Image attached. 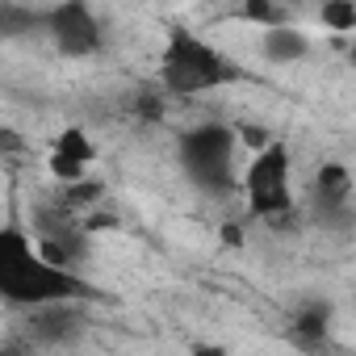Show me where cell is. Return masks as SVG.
I'll return each mask as SVG.
<instances>
[{
  "mask_svg": "<svg viewBox=\"0 0 356 356\" xmlns=\"http://www.w3.org/2000/svg\"><path fill=\"white\" fill-rule=\"evenodd\" d=\"M92 285L80 273H63L42 260L34 235L22 227H0V302L34 310L47 302H84Z\"/></svg>",
  "mask_w": 356,
  "mask_h": 356,
  "instance_id": "obj_1",
  "label": "cell"
},
{
  "mask_svg": "<svg viewBox=\"0 0 356 356\" xmlns=\"http://www.w3.org/2000/svg\"><path fill=\"white\" fill-rule=\"evenodd\" d=\"M0 147H5V151H22L26 143H22V138H13V130H0Z\"/></svg>",
  "mask_w": 356,
  "mask_h": 356,
  "instance_id": "obj_18",
  "label": "cell"
},
{
  "mask_svg": "<svg viewBox=\"0 0 356 356\" xmlns=\"http://www.w3.org/2000/svg\"><path fill=\"white\" fill-rule=\"evenodd\" d=\"M181 168L189 176V185L202 189L206 197H231L235 193V130L222 122H206L181 134L176 143Z\"/></svg>",
  "mask_w": 356,
  "mask_h": 356,
  "instance_id": "obj_3",
  "label": "cell"
},
{
  "mask_svg": "<svg viewBox=\"0 0 356 356\" xmlns=\"http://www.w3.org/2000/svg\"><path fill=\"white\" fill-rule=\"evenodd\" d=\"M134 109H138V118L155 122V118L163 113V101H159V92H151V88H147V92H138V105H134Z\"/></svg>",
  "mask_w": 356,
  "mask_h": 356,
  "instance_id": "obj_15",
  "label": "cell"
},
{
  "mask_svg": "<svg viewBox=\"0 0 356 356\" xmlns=\"http://www.w3.org/2000/svg\"><path fill=\"white\" fill-rule=\"evenodd\" d=\"M189 356H235L231 348H222V343H193L189 348Z\"/></svg>",
  "mask_w": 356,
  "mask_h": 356,
  "instance_id": "obj_17",
  "label": "cell"
},
{
  "mask_svg": "<svg viewBox=\"0 0 356 356\" xmlns=\"http://www.w3.org/2000/svg\"><path fill=\"white\" fill-rule=\"evenodd\" d=\"M243 72L231 55L214 51L206 38L189 34V30H172L168 47L159 55V84L168 97H197V92H214L222 84H235Z\"/></svg>",
  "mask_w": 356,
  "mask_h": 356,
  "instance_id": "obj_2",
  "label": "cell"
},
{
  "mask_svg": "<svg viewBox=\"0 0 356 356\" xmlns=\"http://www.w3.org/2000/svg\"><path fill=\"white\" fill-rule=\"evenodd\" d=\"M293 331H298V339H306V343L327 339V331H331V306H327V302H306V306H298V310H293Z\"/></svg>",
  "mask_w": 356,
  "mask_h": 356,
  "instance_id": "obj_11",
  "label": "cell"
},
{
  "mask_svg": "<svg viewBox=\"0 0 356 356\" xmlns=\"http://www.w3.org/2000/svg\"><path fill=\"white\" fill-rule=\"evenodd\" d=\"M318 17H323V26L335 30V34H352V30H356V5H352V0H327Z\"/></svg>",
  "mask_w": 356,
  "mask_h": 356,
  "instance_id": "obj_14",
  "label": "cell"
},
{
  "mask_svg": "<svg viewBox=\"0 0 356 356\" xmlns=\"http://www.w3.org/2000/svg\"><path fill=\"white\" fill-rule=\"evenodd\" d=\"M84 331V306L80 302H47L26 310V339L42 348H63L76 343Z\"/></svg>",
  "mask_w": 356,
  "mask_h": 356,
  "instance_id": "obj_8",
  "label": "cell"
},
{
  "mask_svg": "<svg viewBox=\"0 0 356 356\" xmlns=\"http://www.w3.org/2000/svg\"><path fill=\"white\" fill-rule=\"evenodd\" d=\"M42 26V9H26V5H0V38H17Z\"/></svg>",
  "mask_w": 356,
  "mask_h": 356,
  "instance_id": "obj_12",
  "label": "cell"
},
{
  "mask_svg": "<svg viewBox=\"0 0 356 356\" xmlns=\"http://www.w3.org/2000/svg\"><path fill=\"white\" fill-rule=\"evenodd\" d=\"M92 143H88V134L80 130V126H72V130H63L59 138H55V147H51V172L59 176L63 185H76V181H84L88 176V163H92Z\"/></svg>",
  "mask_w": 356,
  "mask_h": 356,
  "instance_id": "obj_9",
  "label": "cell"
},
{
  "mask_svg": "<svg viewBox=\"0 0 356 356\" xmlns=\"http://www.w3.org/2000/svg\"><path fill=\"white\" fill-rule=\"evenodd\" d=\"M243 197L248 210L273 227L293 222V185H289V147L285 143H268L252 155L248 172H243Z\"/></svg>",
  "mask_w": 356,
  "mask_h": 356,
  "instance_id": "obj_4",
  "label": "cell"
},
{
  "mask_svg": "<svg viewBox=\"0 0 356 356\" xmlns=\"http://www.w3.org/2000/svg\"><path fill=\"white\" fill-rule=\"evenodd\" d=\"M260 51H264V59H268V63H298V59H306V55H310V38L289 22V26L264 30Z\"/></svg>",
  "mask_w": 356,
  "mask_h": 356,
  "instance_id": "obj_10",
  "label": "cell"
},
{
  "mask_svg": "<svg viewBox=\"0 0 356 356\" xmlns=\"http://www.w3.org/2000/svg\"><path fill=\"white\" fill-rule=\"evenodd\" d=\"M314 222L327 235H348L356 227V202H352V172L339 159H327L314 172V193H310Z\"/></svg>",
  "mask_w": 356,
  "mask_h": 356,
  "instance_id": "obj_6",
  "label": "cell"
},
{
  "mask_svg": "<svg viewBox=\"0 0 356 356\" xmlns=\"http://www.w3.org/2000/svg\"><path fill=\"white\" fill-rule=\"evenodd\" d=\"M34 235H38L34 248L42 252V260L63 268V273H76L88 256V231H84V222L72 218V210L63 202L34 210Z\"/></svg>",
  "mask_w": 356,
  "mask_h": 356,
  "instance_id": "obj_5",
  "label": "cell"
},
{
  "mask_svg": "<svg viewBox=\"0 0 356 356\" xmlns=\"http://www.w3.org/2000/svg\"><path fill=\"white\" fill-rule=\"evenodd\" d=\"M42 30L51 34L55 51L67 55V59H88L105 47V30H101V17L80 5V0H67V5H55V9H42Z\"/></svg>",
  "mask_w": 356,
  "mask_h": 356,
  "instance_id": "obj_7",
  "label": "cell"
},
{
  "mask_svg": "<svg viewBox=\"0 0 356 356\" xmlns=\"http://www.w3.org/2000/svg\"><path fill=\"white\" fill-rule=\"evenodd\" d=\"M243 22L260 26V30H277V26H289V13L281 5H273V0H248V5L239 9Z\"/></svg>",
  "mask_w": 356,
  "mask_h": 356,
  "instance_id": "obj_13",
  "label": "cell"
},
{
  "mask_svg": "<svg viewBox=\"0 0 356 356\" xmlns=\"http://www.w3.org/2000/svg\"><path fill=\"white\" fill-rule=\"evenodd\" d=\"M30 352H34V343L26 335H13V339L0 343V356H30Z\"/></svg>",
  "mask_w": 356,
  "mask_h": 356,
  "instance_id": "obj_16",
  "label": "cell"
}]
</instances>
